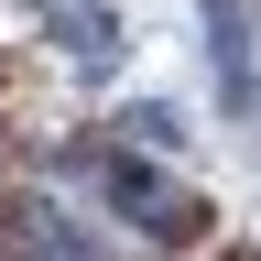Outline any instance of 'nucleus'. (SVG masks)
<instances>
[{
    "label": "nucleus",
    "instance_id": "obj_1",
    "mask_svg": "<svg viewBox=\"0 0 261 261\" xmlns=\"http://www.w3.org/2000/svg\"><path fill=\"white\" fill-rule=\"evenodd\" d=\"M109 196H120L130 218H142V240H196V228H207V207H196V196H174V185H152V174H142L130 152L109 163Z\"/></svg>",
    "mask_w": 261,
    "mask_h": 261
},
{
    "label": "nucleus",
    "instance_id": "obj_4",
    "mask_svg": "<svg viewBox=\"0 0 261 261\" xmlns=\"http://www.w3.org/2000/svg\"><path fill=\"white\" fill-rule=\"evenodd\" d=\"M207 55H218V98H250L261 87L250 55H240V11H228V0H207Z\"/></svg>",
    "mask_w": 261,
    "mask_h": 261
},
{
    "label": "nucleus",
    "instance_id": "obj_3",
    "mask_svg": "<svg viewBox=\"0 0 261 261\" xmlns=\"http://www.w3.org/2000/svg\"><path fill=\"white\" fill-rule=\"evenodd\" d=\"M11 261H98V240H87L65 207H22V218H11Z\"/></svg>",
    "mask_w": 261,
    "mask_h": 261
},
{
    "label": "nucleus",
    "instance_id": "obj_2",
    "mask_svg": "<svg viewBox=\"0 0 261 261\" xmlns=\"http://www.w3.org/2000/svg\"><path fill=\"white\" fill-rule=\"evenodd\" d=\"M33 11H44V33H55V44L76 55V65H87V76H98L109 55H120V22L98 11V0H33Z\"/></svg>",
    "mask_w": 261,
    "mask_h": 261
},
{
    "label": "nucleus",
    "instance_id": "obj_5",
    "mask_svg": "<svg viewBox=\"0 0 261 261\" xmlns=\"http://www.w3.org/2000/svg\"><path fill=\"white\" fill-rule=\"evenodd\" d=\"M250 98H261V87H250Z\"/></svg>",
    "mask_w": 261,
    "mask_h": 261
}]
</instances>
